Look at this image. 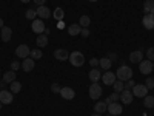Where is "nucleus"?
<instances>
[{"label":"nucleus","instance_id":"obj_1","mask_svg":"<svg viewBox=\"0 0 154 116\" xmlns=\"http://www.w3.org/2000/svg\"><path fill=\"white\" fill-rule=\"evenodd\" d=\"M116 77L117 79H120V81H130V79H133V70L130 68V67H126V65H122L117 71H116Z\"/></svg>","mask_w":154,"mask_h":116},{"label":"nucleus","instance_id":"obj_2","mask_svg":"<svg viewBox=\"0 0 154 116\" xmlns=\"http://www.w3.org/2000/svg\"><path fill=\"white\" fill-rule=\"evenodd\" d=\"M69 62L74 67H82L85 63V56L80 53V51H72V53L69 54Z\"/></svg>","mask_w":154,"mask_h":116},{"label":"nucleus","instance_id":"obj_3","mask_svg":"<svg viewBox=\"0 0 154 116\" xmlns=\"http://www.w3.org/2000/svg\"><path fill=\"white\" fill-rule=\"evenodd\" d=\"M100 96H102V87L97 82H93L91 85H89V98L97 101Z\"/></svg>","mask_w":154,"mask_h":116},{"label":"nucleus","instance_id":"obj_4","mask_svg":"<svg viewBox=\"0 0 154 116\" xmlns=\"http://www.w3.org/2000/svg\"><path fill=\"white\" fill-rule=\"evenodd\" d=\"M146 93H148V88H146V85H143V84H136V85L133 87V96L145 98Z\"/></svg>","mask_w":154,"mask_h":116},{"label":"nucleus","instance_id":"obj_5","mask_svg":"<svg viewBox=\"0 0 154 116\" xmlns=\"http://www.w3.org/2000/svg\"><path fill=\"white\" fill-rule=\"evenodd\" d=\"M139 68H140V73H142V74H149V73L154 70L152 62H151L149 59H143L142 62L139 63Z\"/></svg>","mask_w":154,"mask_h":116},{"label":"nucleus","instance_id":"obj_6","mask_svg":"<svg viewBox=\"0 0 154 116\" xmlns=\"http://www.w3.org/2000/svg\"><path fill=\"white\" fill-rule=\"evenodd\" d=\"M31 28L35 34H43L45 33V22H42V19H35L32 20V25H31Z\"/></svg>","mask_w":154,"mask_h":116},{"label":"nucleus","instance_id":"obj_7","mask_svg":"<svg viewBox=\"0 0 154 116\" xmlns=\"http://www.w3.org/2000/svg\"><path fill=\"white\" fill-rule=\"evenodd\" d=\"M29 53H31V50L28 48V45H25V44H22V45H19L16 48V56L20 57V59H26Z\"/></svg>","mask_w":154,"mask_h":116},{"label":"nucleus","instance_id":"obj_8","mask_svg":"<svg viewBox=\"0 0 154 116\" xmlns=\"http://www.w3.org/2000/svg\"><path fill=\"white\" fill-rule=\"evenodd\" d=\"M133 99H134V96H133V92H130V90H123V92H120V101L123 102L125 105L131 104V102H133Z\"/></svg>","mask_w":154,"mask_h":116},{"label":"nucleus","instance_id":"obj_9","mask_svg":"<svg viewBox=\"0 0 154 116\" xmlns=\"http://www.w3.org/2000/svg\"><path fill=\"white\" fill-rule=\"evenodd\" d=\"M60 96H62L63 99H66V101H71V99H74L75 92H74L72 88H69V87H63V88L60 90Z\"/></svg>","mask_w":154,"mask_h":116},{"label":"nucleus","instance_id":"obj_10","mask_svg":"<svg viewBox=\"0 0 154 116\" xmlns=\"http://www.w3.org/2000/svg\"><path fill=\"white\" fill-rule=\"evenodd\" d=\"M108 111L112 116H117V114H120L123 111V107L120 104H117V102H111V104L108 105Z\"/></svg>","mask_w":154,"mask_h":116},{"label":"nucleus","instance_id":"obj_11","mask_svg":"<svg viewBox=\"0 0 154 116\" xmlns=\"http://www.w3.org/2000/svg\"><path fill=\"white\" fill-rule=\"evenodd\" d=\"M37 16H38V19H48V17H51V11H49V8H46L45 5H42V6H37Z\"/></svg>","mask_w":154,"mask_h":116},{"label":"nucleus","instance_id":"obj_12","mask_svg":"<svg viewBox=\"0 0 154 116\" xmlns=\"http://www.w3.org/2000/svg\"><path fill=\"white\" fill-rule=\"evenodd\" d=\"M142 23L146 30H154V16L152 14H145L142 19Z\"/></svg>","mask_w":154,"mask_h":116},{"label":"nucleus","instance_id":"obj_13","mask_svg":"<svg viewBox=\"0 0 154 116\" xmlns=\"http://www.w3.org/2000/svg\"><path fill=\"white\" fill-rule=\"evenodd\" d=\"M54 57L57 60H66V59H69V53L65 48H59V50L54 51Z\"/></svg>","mask_w":154,"mask_h":116},{"label":"nucleus","instance_id":"obj_14","mask_svg":"<svg viewBox=\"0 0 154 116\" xmlns=\"http://www.w3.org/2000/svg\"><path fill=\"white\" fill-rule=\"evenodd\" d=\"M116 79H117V77H116V74L112 71H106V73H103V76H102V81H103V84H106V85H112Z\"/></svg>","mask_w":154,"mask_h":116},{"label":"nucleus","instance_id":"obj_15","mask_svg":"<svg viewBox=\"0 0 154 116\" xmlns=\"http://www.w3.org/2000/svg\"><path fill=\"white\" fill-rule=\"evenodd\" d=\"M0 102H2V104H11L12 102V93L6 92V90H2V92H0Z\"/></svg>","mask_w":154,"mask_h":116},{"label":"nucleus","instance_id":"obj_16","mask_svg":"<svg viewBox=\"0 0 154 116\" xmlns=\"http://www.w3.org/2000/svg\"><path fill=\"white\" fill-rule=\"evenodd\" d=\"M34 65H35L34 59H31V57H26V59H23L22 68H23V71H32V70H34Z\"/></svg>","mask_w":154,"mask_h":116},{"label":"nucleus","instance_id":"obj_17","mask_svg":"<svg viewBox=\"0 0 154 116\" xmlns=\"http://www.w3.org/2000/svg\"><path fill=\"white\" fill-rule=\"evenodd\" d=\"M130 60H131L133 63H140V62L143 60V54H142V51H140V50L133 51V53L130 54Z\"/></svg>","mask_w":154,"mask_h":116},{"label":"nucleus","instance_id":"obj_18","mask_svg":"<svg viewBox=\"0 0 154 116\" xmlns=\"http://www.w3.org/2000/svg\"><path fill=\"white\" fill-rule=\"evenodd\" d=\"M82 33V27L79 23H72L68 27V34L69 36H77V34H80Z\"/></svg>","mask_w":154,"mask_h":116},{"label":"nucleus","instance_id":"obj_19","mask_svg":"<svg viewBox=\"0 0 154 116\" xmlns=\"http://www.w3.org/2000/svg\"><path fill=\"white\" fill-rule=\"evenodd\" d=\"M11 36H12V30L9 27H3L2 28V36H0V37H2V40L3 42H9L11 40Z\"/></svg>","mask_w":154,"mask_h":116},{"label":"nucleus","instance_id":"obj_20","mask_svg":"<svg viewBox=\"0 0 154 116\" xmlns=\"http://www.w3.org/2000/svg\"><path fill=\"white\" fill-rule=\"evenodd\" d=\"M102 77V73L99 68H93L91 71H89V81L91 82H99V79Z\"/></svg>","mask_w":154,"mask_h":116},{"label":"nucleus","instance_id":"obj_21","mask_svg":"<svg viewBox=\"0 0 154 116\" xmlns=\"http://www.w3.org/2000/svg\"><path fill=\"white\" fill-rule=\"evenodd\" d=\"M111 65H112V62L108 59V57H102V59H99V67L102 68V70H109L111 68Z\"/></svg>","mask_w":154,"mask_h":116},{"label":"nucleus","instance_id":"obj_22","mask_svg":"<svg viewBox=\"0 0 154 116\" xmlns=\"http://www.w3.org/2000/svg\"><path fill=\"white\" fill-rule=\"evenodd\" d=\"M35 42H37V47L42 50L43 47H46V45H48V36H46V34H38Z\"/></svg>","mask_w":154,"mask_h":116},{"label":"nucleus","instance_id":"obj_23","mask_svg":"<svg viewBox=\"0 0 154 116\" xmlns=\"http://www.w3.org/2000/svg\"><path fill=\"white\" fill-rule=\"evenodd\" d=\"M16 81V71H6L5 74H3V82L5 84H11V82H14Z\"/></svg>","mask_w":154,"mask_h":116},{"label":"nucleus","instance_id":"obj_24","mask_svg":"<svg viewBox=\"0 0 154 116\" xmlns=\"http://www.w3.org/2000/svg\"><path fill=\"white\" fill-rule=\"evenodd\" d=\"M112 87H114V92L116 93H120V92H123V90H125V84L120 79H116L114 84H112Z\"/></svg>","mask_w":154,"mask_h":116},{"label":"nucleus","instance_id":"obj_25","mask_svg":"<svg viewBox=\"0 0 154 116\" xmlns=\"http://www.w3.org/2000/svg\"><path fill=\"white\" fill-rule=\"evenodd\" d=\"M53 17L56 19V20H62L63 17H65V9H63V8H56L54 9V12H53Z\"/></svg>","mask_w":154,"mask_h":116},{"label":"nucleus","instance_id":"obj_26","mask_svg":"<svg viewBox=\"0 0 154 116\" xmlns=\"http://www.w3.org/2000/svg\"><path fill=\"white\" fill-rule=\"evenodd\" d=\"M94 110H96V113L102 114L105 110H108V105L105 104V101H102V102H97V104L94 105Z\"/></svg>","mask_w":154,"mask_h":116},{"label":"nucleus","instance_id":"obj_27","mask_svg":"<svg viewBox=\"0 0 154 116\" xmlns=\"http://www.w3.org/2000/svg\"><path fill=\"white\" fill-rule=\"evenodd\" d=\"M29 56H31V59H42L43 57V53H42L40 48H35V50H31Z\"/></svg>","mask_w":154,"mask_h":116},{"label":"nucleus","instance_id":"obj_28","mask_svg":"<svg viewBox=\"0 0 154 116\" xmlns=\"http://www.w3.org/2000/svg\"><path fill=\"white\" fill-rule=\"evenodd\" d=\"M89 23H91V19H89V16H82L80 20H79V25L82 28H88Z\"/></svg>","mask_w":154,"mask_h":116},{"label":"nucleus","instance_id":"obj_29","mask_svg":"<svg viewBox=\"0 0 154 116\" xmlns=\"http://www.w3.org/2000/svg\"><path fill=\"white\" fill-rule=\"evenodd\" d=\"M143 105L146 107V108H152V105H154V96H145L143 98Z\"/></svg>","mask_w":154,"mask_h":116},{"label":"nucleus","instance_id":"obj_30","mask_svg":"<svg viewBox=\"0 0 154 116\" xmlns=\"http://www.w3.org/2000/svg\"><path fill=\"white\" fill-rule=\"evenodd\" d=\"M9 85H11V93H19L20 90H22V84H20V82H17V81L11 82Z\"/></svg>","mask_w":154,"mask_h":116},{"label":"nucleus","instance_id":"obj_31","mask_svg":"<svg viewBox=\"0 0 154 116\" xmlns=\"http://www.w3.org/2000/svg\"><path fill=\"white\" fill-rule=\"evenodd\" d=\"M154 8V0H145V3H143V9L146 14H149V11Z\"/></svg>","mask_w":154,"mask_h":116},{"label":"nucleus","instance_id":"obj_32","mask_svg":"<svg viewBox=\"0 0 154 116\" xmlns=\"http://www.w3.org/2000/svg\"><path fill=\"white\" fill-rule=\"evenodd\" d=\"M25 16H26V19H29V20H35V17H37V11H35V9H28Z\"/></svg>","mask_w":154,"mask_h":116},{"label":"nucleus","instance_id":"obj_33","mask_svg":"<svg viewBox=\"0 0 154 116\" xmlns=\"http://www.w3.org/2000/svg\"><path fill=\"white\" fill-rule=\"evenodd\" d=\"M146 57H148L151 62H154V47H151V48L146 50Z\"/></svg>","mask_w":154,"mask_h":116},{"label":"nucleus","instance_id":"obj_34","mask_svg":"<svg viewBox=\"0 0 154 116\" xmlns=\"http://www.w3.org/2000/svg\"><path fill=\"white\" fill-rule=\"evenodd\" d=\"M145 85H146L148 90H154V79H152V77H148L146 82H145Z\"/></svg>","mask_w":154,"mask_h":116},{"label":"nucleus","instance_id":"obj_35","mask_svg":"<svg viewBox=\"0 0 154 116\" xmlns=\"http://www.w3.org/2000/svg\"><path fill=\"white\" fill-rule=\"evenodd\" d=\"M136 85V82L133 81V79H130V81H126V84H125V90H133V87Z\"/></svg>","mask_w":154,"mask_h":116},{"label":"nucleus","instance_id":"obj_36","mask_svg":"<svg viewBox=\"0 0 154 116\" xmlns=\"http://www.w3.org/2000/svg\"><path fill=\"white\" fill-rule=\"evenodd\" d=\"M51 90H53V93H60L62 87L59 84H53V85H51Z\"/></svg>","mask_w":154,"mask_h":116},{"label":"nucleus","instance_id":"obj_37","mask_svg":"<svg viewBox=\"0 0 154 116\" xmlns=\"http://www.w3.org/2000/svg\"><path fill=\"white\" fill-rule=\"evenodd\" d=\"M19 68H20V63H19L17 60H14V62L11 63V70H12V71H17Z\"/></svg>","mask_w":154,"mask_h":116},{"label":"nucleus","instance_id":"obj_38","mask_svg":"<svg viewBox=\"0 0 154 116\" xmlns=\"http://www.w3.org/2000/svg\"><path fill=\"white\" fill-rule=\"evenodd\" d=\"M109 99H111L112 102H117V99H120V95H119V93H116V92H114V93H112V95L109 96Z\"/></svg>","mask_w":154,"mask_h":116},{"label":"nucleus","instance_id":"obj_39","mask_svg":"<svg viewBox=\"0 0 154 116\" xmlns=\"http://www.w3.org/2000/svg\"><path fill=\"white\" fill-rule=\"evenodd\" d=\"M89 63H91V67H93V68H96V67L99 65V59H97V57H93L91 60H89Z\"/></svg>","mask_w":154,"mask_h":116},{"label":"nucleus","instance_id":"obj_40","mask_svg":"<svg viewBox=\"0 0 154 116\" xmlns=\"http://www.w3.org/2000/svg\"><path fill=\"white\" fill-rule=\"evenodd\" d=\"M80 36H83V37H88V36H89V30H88V28H82V33H80Z\"/></svg>","mask_w":154,"mask_h":116},{"label":"nucleus","instance_id":"obj_41","mask_svg":"<svg viewBox=\"0 0 154 116\" xmlns=\"http://www.w3.org/2000/svg\"><path fill=\"white\" fill-rule=\"evenodd\" d=\"M108 59L112 62V60H117V54H114V53H109L108 54Z\"/></svg>","mask_w":154,"mask_h":116},{"label":"nucleus","instance_id":"obj_42","mask_svg":"<svg viewBox=\"0 0 154 116\" xmlns=\"http://www.w3.org/2000/svg\"><path fill=\"white\" fill-rule=\"evenodd\" d=\"M45 2H46V0H34V3H35L37 6H42V5H45Z\"/></svg>","mask_w":154,"mask_h":116},{"label":"nucleus","instance_id":"obj_43","mask_svg":"<svg viewBox=\"0 0 154 116\" xmlns=\"http://www.w3.org/2000/svg\"><path fill=\"white\" fill-rule=\"evenodd\" d=\"M111 102H112V101H111V99H109V96H108V98L105 99V104H106V105H109V104H111Z\"/></svg>","mask_w":154,"mask_h":116},{"label":"nucleus","instance_id":"obj_44","mask_svg":"<svg viewBox=\"0 0 154 116\" xmlns=\"http://www.w3.org/2000/svg\"><path fill=\"white\" fill-rule=\"evenodd\" d=\"M3 27H5V25H3V19L0 17V28H3Z\"/></svg>","mask_w":154,"mask_h":116},{"label":"nucleus","instance_id":"obj_45","mask_svg":"<svg viewBox=\"0 0 154 116\" xmlns=\"http://www.w3.org/2000/svg\"><path fill=\"white\" fill-rule=\"evenodd\" d=\"M22 3H28V2H31V0H20Z\"/></svg>","mask_w":154,"mask_h":116},{"label":"nucleus","instance_id":"obj_46","mask_svg":"<svg viewBox=\"0 0 154 116\" xmlns=\"http://www.w3.org/2000/svg\"><path fill=\"white\" fill-rule=\"evenodd\" d=\"M149 14H152V16H154V8H152V9L149 11Z\"/></svg>","mask_w":154,"mask_h":116},{"label":"nucleus","instance_id":"obj_47","mask_svg":"<svg viewBox=\"0 0 154 116\" xmlns=\"http://www.w3.org/2000/svg\"><path fill=\"white\" fill-rule=\"evenodd\" d=\"M91 116H102V114H99V113H94V114H91Z\"/></svg>","mask_w":154,"mask_h":116},{"label":"nucleus","instance_id":"obj_48","mask_svg":"<svg viewBox=\"0 0 154 116\" xmlns=\"http://www.w3.org/2000/svg\"><path fill=\"white\" fill-rule=\"evenodd\" d=\"M89 2H97V0H89Z\"/></svg>","mask_w":154,"mask_h":116},{"label":"nucleus","instance_id":"obj_49","mask_svg":"<svg viewBox=\"0 0 154 116\" xmlns=\"http://www.w3.org/2000/svg\"><path fill=\"white\" fill-rule=\"evenodd\" d=\"M0 108H2V102H0Z\"/></svg>","mask_w":154,"mask_h":116},{"label":"nucleus","instance_id":"obj_50","mask_svg":"<svg viewBox=\"0 0 154 116\" xmlns=\"http://www.w3.org/2000/svg\"><path fill=\"white\" fill-rule=\"evenodd\" d=\"M152 67H154V62H152Z\"/></svg>","mask_w":154,"mask_h":116},{"label":"nucleus","instance_id":"obj_51","mask_svg":"<svg viewBox=\"0 0 154 116\" xmlns=\"http://www.w3.org/2000/svg\"><path fill=\"white\" fill-rule=\"evenodd\" d=\"M0 92H2V88H0Z\"/></svg>","mask_w":154,"mask_h":116},{"label":"nucleus","instance_id":"obj_52","mask_svg":"<svg viewBox=\"0 0 154 116\" xmlns=\"http://www.w3.org/2000/svg\"><path fill=\"white\" fill-rule=\"evenodd\" d=\"M109 116H112V114H109Z\"/></svg>","mask_w":154,"mask_h":116},{"label":"nucleus","instance_id":"obj_53","mask_svg":"<svg viewBox=\"0 0 154 116\" xmlns=\"http://www.w3.org/2000/svg\"><path fill=\"white\" fill-rule=\"evenodd\" d=\"M152 108H154V105H152Z\"/></svg>","mask_w":154,"mask_h":116}]
</instances>
